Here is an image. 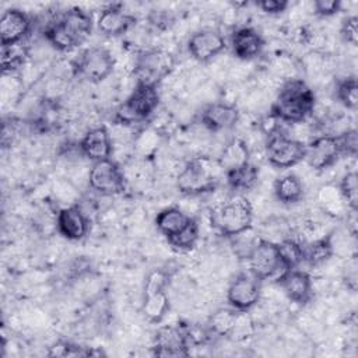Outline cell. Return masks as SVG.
Instances as JSON below:
<instances>
[{
	"instance_id": "obj_1",
	"label": "cell",
	"mask_w": 358,
	"mask_h": 358,
	"mask_svg": "<svg viewBox=\"0 0 358 358\" xmlns=\"http://www.w3.org/2000/svg\"><path fill=\"white\" fill-rule=\"evenodd\" d=\"M91 32V14L81 7H71L46 24L43 36L55 49L69 52L84 43Z\"/></svg>"
},
{
	"instance_id": "obj_2",
	"label": "cell",
	"mask_w": 358,
	"mask_h": 358,
	"mask_svg": "<svg viewBox=\"0 0 358 358\" xmlns=\"http://www.w3.org/2000/svg\"><path fill=\"white\" fill-rule=\"evenodd\" d=\"M315 102V94L303 80H288L271 105V116L285 123H301L312 115Z\"/></svg>"
},
{
	"instance_id": "obj_3",
	"label": "cell",
	"mask_w": 358,
	"mask_h": 358,
	"mask_svg": "<svg viewBox=\"0 0 358 358\" xmlns=\"http://www.w3.org/2000/svg\"><path fill=\"white\" fill-rule=\"evenodd\" d=\"M224 169L218 159L208 157H196L186 162L176 178V187L182 194L199 196L213 192L218 185Z\"/></svg>"
},
{
	"instance_id": "obj_4",
	"label": "cell",
	"mask_w": 358,
	"mask_h": 358,
	"mask_svg": "<svg viewBox=\"0 0 358 358\" xmlns=\"http://www.w3.org/2000/svg\"><path fill=\"white\" fill-rule=\"evenodd\" d=\"M210 221L218 234L234 238L250 229L253 221L252 204L245 196L235 194L211 210Z\"/></svg>"
},
{
	"instance_id": "obj_5",
	"label": "cell",
	"mask_w": 358,
	"mask_h": 358,
	"mask_svg": "<svg viewBox=\"0 0 358 358\" xmlns=\"http://www.w3.org/2000/svg\"><path fill=\"white\" fill-rule=\"evenodd\" d=\"M249 260L250 273L259 280L278 281L288 268L281 260L278 243L266 239H257L250 253L246 257Z\"/></svg>"
},
{
	"instance_id": "obj_6",
	"label": "cell",
	"mask_w": 358,
	"mask_h": 358,
	"mask_svg": "<svg viewBox=\"0 0 358 358\" xmlns=\"http://www.w3.org/2000/svg\"><path fill=\"white\" fill-rule=\"evenodd\" d=\"M173 56L164 49L141 52L134 63L136 84L157 87L173 69Z\"/></svg>"
},
{
	"instance_id": "obj_7",
	"label": "cell",
	"mask_w": 358,
	"mask_h": 358,
	"mask_svg": "<svg viewBox=\"0 0 358 358\" xmlns=\"http://www.w3.org/2000/svg\"><path fill=\"white\" fill-rule=\"evenodd\" d=\"M159 103L157 87L136 84L131 94L116 110V119L120 123H134L152 115Z\"/></svg>"
},
{
	"instance_id": "obj_8",
	"label": "cell",
	"mask_w": 358,
	"mask_h": 358,
	"mask_svg": "<svg viewBox=\"0 0 358 358\" xmlns=\"http://www.w3.org/2000/svg\"><path fill=\"white\" fill-rule=\"evenodd\" d=\"M74 73L90 83H101L109 77L115 69L112 53L101 46H92L80 53L74 62Z\"/></svg>"
},
{
	"instance_id": "obj_9",
	"label": "cell",
	"mask_w": 358,
	"mask_h": 358,
	"mask_svg": "<svg viewBox=\"0 0 358 358\" xmlns=\"http://www.w3.org/2000/svg\"><path fill=\"white\" fill-rule=\"evenodd\" d=\"M305 144L291 138L282 131H273L266 141V158L275 168H291L303 161Z\"/></svg>"
},
{
	"instance_id": "obj_10",
	"label": "cell",
	"mask_w": 358,
	"mask_h": 358,
	"mask_svg": "<svg viewBox=\"0 0 358 358\" xmlns=\"http://www.w3.org/2000/svg\"><path fill=\"white\" fill-rule=\"evenodd\" d=\"M166 281V273L159 268L151 271L145 278L143 313L150 322L159 323L169 309V299L165 292Z\"/></svg>"
},
{
	"instance_id": "obj_11",
	"label": "cell",
	"mask_w": 358,
	"mask_h": 358,
	"mask_svg": "<svg viewBox=\"0 0 358 358\" xmlns=\"http://www.w3.org/2000/svg\"><path fill=\"white\" fill-rule=\"evenodd\" d=\"M88 185L92 190L103 196H115L126 190L124 175L110 158L94 162L88 175Z\"/></svg>"
},
{
	"instance_id": "obj_12",
	"label": "cell",
	"mask_w": 358,
	"mask_h": 358,
	"mask_svg": "<svg viewBox=\"0 0 358 358\" xmlns=\"http://www.w3.org/2000/svg\"><path fill=\"white\" fill-rule=\"evenodd\" d=\"M189 347L183 326H162L152 338V354L157 357H186Z\"/></svg>"
},
{
	"instance_id": "obj_13",
	"label": "cell",
	"mask_w": 358,
	"mask_h": 358,
	"mask_svg": "<svg viewBox=\"0 0 358 358\" xmlns=\"http://www.w3.org/2000/svg\"><path fill=\"white\" fill-rule=\"evenodd\" d=\"M343 155L337 136H319L309 144H305L303 159L316 171L331 166Z\"/></svg>"
},
{
	"instance_id": "obj_14",
	"label": "cell",
	"mask_w": 358,
	"mask_h": 358,
	"mask_svg": "<svg viewBox=\"0 0 358 358\" xmlns=\"http://www.w3.org/2000/svg\"><path fill=\"white\" fill-rule=\"evenodd\" d=\"M260 298V281L250 273L236 275L227 291L228 303L236 309L246 312L257 303Z\"/></svg>"
},
{
	"instance_id": "obj_15",
	"label": "cell",
	"mask_w": 358,
	"mask_h": 358,
	"mask_svg": "<svg viewBox=\"0 0 358 358\" xmlns=\"http://www.w3.org/2000/svg\"><path fill=\"white\" fill-rule=\"evenodd\" d=\"M227 48L224 36L213 29H201L194 32L187 41V50L197 62H208L224 52Z\"/></svg>"
},
{
	"instance_id": "obj_16",
	"label": "cell",
	"mask_w": 358,
	"mask_h": 358,
	"mask_svg": "<svg viewBox=\"0 0 358 358\" xmlns=\"http://www.w3.org/2000/svg\"><path fill=\"white\" fill-rule=\"evenodd\" d=\"M31 29L29 17L18 8H8L3 13L0 20V43L3 46H13L22 41Z\"/></svg>"
},
{
	"instance_id": "obj_17",
	"label": "cell",
	"mask_w": 358,
	"mask_h": 358,
	"mask_svg": "<svg viewBox=\"0 0 358 358\" xmlns=\"http://www.w3.org/2000/svg\"><path fill=\"white\" fill-rule=\"evenodd\" d=\"M200 120L210 131H222L232 129L239 120V110L235 105L214 102L207 105L200 115Z\"/></svg>"
},
{
	"instance_id": "obj_18",
	"label": "cell",
	"mask_w": 358,
	"mask_h": 358,
	"mask_svg": "<svg viewBox=\"0 0 358 358\" xmlns=\"http://www.w3.org/2000/svg\"><path fill=\"white\" fill-rule=\"evenodd\" d=\"M136 24V18L120 4H109L98 15V29L106 36H120Z\"/></svg>"
},
{
	"instance_id": "obj_19",
	"label": "cell",
	"mask_w": 358,
	"mask_h": 358,
	"mask_svg": "<svg viewBox=\"0 0 358 358\" xmlns=\"http://www.w3.org/2000/svg\"><path fill=\"white\" fill-rule=\"evenodd\" d=\"M277 282L287 298L298 305H305L312 298V280L306 271L291 268Z\"/></svg>"
},
{
	"instance_id": "obj_20",
	"label": "cell",
	"mask_w": 358,
	"mask_h": 358,
	"mask_svg": "<svg viewBox=\"0 0 358 358\" xmlns=\"http://www.w3.org/2000/svg\"><path fill=\"white\" fill-rule=\"evenodd\" d=\"M56 227L62 236L69 241H80L88 232V220L77 206L62 208L57 213Z\"/></svg>"
},
{
	"instance_id": "obj_21",
	"label": "cell",
	"mask_w": 358,
	"mask_h": 358,
	"mask_svg": "<svg viewBox=\"0 0 358 358\" xmlns=\"http://www.w3.org/2000/svg\"><path fill=\"white\" fill-rule=\"evenodd\" d=\"M81 152L91 161L109 159L112 152V143L105 126H98L88 130L80 141Z\"/></svg>"
},
{
	"instance_id": "obj_22",
	"label": "cell",
	"mask_w": 358,
	"mask_h": 358,
	"mask_svg": "<svg viewBox=\"0 0 358 358\" xmlns=\"http://www.w3.org/2000/svg\"><path fill=\"white\" fill-rule=\"evenodd\" d=\"M231 45L232 52L238 59L250 60L262 53L264 48V39L255 28L242 27L234 32Z\"/></svg>"
},
{
	"instance_id": "obj_23",
	"label": "cell",
	"mask_w": 358,
	"mask_h": 358,
	"mask_svg": "<svg viewBox=\"0 0 358 358\" xmlns=\"http://www.w3.org/2000/svg\"><path fill=\"white\" fill-rule=\"evenodd\" d=\"M224 176L228 187L241 194L255 187L259 179V168H256V165L250 162H246L241 166L227 171Z\"/></svg>"
},
{
	"instance_id": "obj_24",
	"label": "cell",
	"mask_w": 358,
	"mask_h": 358,
	"mask_svg": "<svg viewBox=\"0 0 358 358\" xmlns=\"http://www.w3.org/2000/svg\"><path fill=\"white\" fill-rule=\"evenodd\" d=\"M192 217L183 213L178 207H168L161 210L155 217L157 229L165 236V239L173 236L179 231H182Z\"/></svg>"
},
{
	"instance_id": "obj_25",
	"label": "cell",
	"mask_w": 358,
	"mask_h": 358,
	"mask_svg": "<svg viewBox=\"0 0 358 358\" xmlns=\"http://www.w3.org/2000/svg\"><path fill=\"white\" fill-rule=\"evenodd\" d=\"M334 253L331 235H326L313 242L302 245V262L309 266H320Z\"/></svg>"
},
{
	"instance_id": "obj_26",
	"label": "cell",
	"mask_w": 358,
	"mask_h": 358,
	"mask_svg": "<svg viewBox=\"0 0 358 358\" xmlns=\"http://www.w3.org/2000/svg\"><path fill=\"white\" fill-rule=\"evenodd\" d=\"M303 185L294 173H287L274 182V194L284 204L298 203L303 197Z\"/></svg>"
},
{
	"instance_id": "obj_27",
	"label": "cell",
	"mask_w": 358,
	"mask_h": 358,
	"mask_svg": "<svg viewBox=\"0 0 358 358\" xmlns=\"http://www.w3.org/2000/svg\"><path fill=\"white\" fill-rule=\"evenodd\" d=\"M246 162H249V151H248L246 144L239 138L231 140L224 147V150L218 158V164L224 169V173L227 171L241 166Z\"/></svg>"
},
{
	"instance_id": "obj_28",
	"label": "cell",
	"mask_w": 358,
	"mask_h": 358,
	"mask_svg": "<svg viewBox=\"0 0 358 358\" xmlns=\"http://www.w3.org/2000/svg\"><path fill=\"white\" fill-rule=\"evenodd\" d=\"M166 241L176 250L187 252V250L193 249L199 241V225H197L196 220L190 218V221L182 231H179L173 236L168 238Z\"/></svg>"
},
{
	"instance_id": "obj_29",
	"label": "cell",
	"mask_w": 358,
	"mask_h": 358,
	"mask_svg": "<svg viewBox=\"0 0 358 358\" xmlns=\"http://www.w3.org/2000/svg\"><path fill=\"white\" fill-rule=\"evenodd\" d=\"M338 192L341 199L345 201V204L352 210L357 211L358 207V176L355 171L347 172L338 186Z\"/></svg>"
},
{
	"instance_id": "obj_30",
	"label": "cell",
	"mask_w": 358,
	"mask_h": 358,
	"mask_svg": "<svg viewBox=\"0 0 358 358\" xmlns=\"http://www.w3.org/2000/svg\"><path fill=\"white\" fill-rule=\"evenodd\" d=\"M337 99L351 110L357 109L358 105V84L355 77H347L337 84Z\"/></svg>"
},
{
	"instance_id": "obj_31",
	"label": "cell",
	"mask_w": 358,
	"mask_h": 358,
	"mask_svg": "<svg viewBox=\"0 0 358 358\" xmlns=\"http://www.w3.org/2000/svg\"><path fill=\"white\" fill-rule=\"evenodd\" d=\"M281 260L288 270L296 268L302 263V243L294 239H284L278 243Z\"/></svg>"
},
{
	"instance_id": "obj_32",
	"label": "cell",
	"mask_w": 358,
	"mask_h": 358,
	"mask_svg": "<svg viewBox=\"0 0 358 358\" xmlns=\"http://www.w3.org/2000/svg\"><path fill=\"white\" fill-rule=\"evenodd\" d=\"M25 49L21 48L18 43L13 46H3L1 48V67L3 71H13L18 69L25 60Z\"/></svg>"
},
{
	"instance_id": "obj_33",
	"label": "cell",
	"mask_w": 358,
	"mask_h": 358,
	"mask_svg": "<svg viewBox=\"0 0 358 358\" xmlns=\"http://www.w3.org/2000/svg\"><path fill=\"white\" fill-rule=\"evenodd\" d=\"M49 355L50 357H87V355H92V351L69 341H59L53 347H50Z\"/></svg>"
},
{
	"instance_id": "obj_34",
	"label": "cell",
	"mask_w": 358,
	"mask_h": 358,
	"mask_svg": "<svg viewBox=\"0 0 358 358\" xmlns=\"http://www.w3.org/2000/svg\"><path fill=\"white\" fill-rule=\"evenodd\" d=\"M340 35L347 43L352 46L358 43V17L357 15H350L343 21L340 28Z\"/></svg>"
},
{
	"instance_id": "obj_35",
	"label": "cell",
	"mask_w": 358,
	"mask_h": 358,
	"mask_svg": "<svg viewBox=\"0 0 358 358\" xmlns=\"http://www.w3.org/2000/svg\"><path fill=\"white\" fill-rule=\"evenodd\" d=\"M337 137H338V141H340V147H341L343 155L355 157L357 155V150H358L357 131L354 129H351V130H347V131L338 134Z\"/></svg>"
},
{
	"instance_id": "obj_36",
	"label": "cell",
	"mask_w": 358,
	"mask_h": 358,
	"mask_svg": "<svg viewBox=\"0 0 358 358\" xmlns=\"http://www.w3.org/2000/svg\"><path fill=\"white\" fill-rule=\"evenodd\" d=\"M315 13L322 17H330L340 11L341 1L340 0H316L313 3Z\"/></svg>"
},
{
	"instance_id": "obj_37",
	"label": "cell",
	"mask_w": 358,
	"mask_h": 358,
	"mask_svg": "<svg viewBox=\"0 0 358 358\" xmlns=\"http://www.w3.org/2000/svg\"><path fill=\"white\" fill-rule=\"evenodd\" d=\"M148 20L154 27L159 29H166L173 24V17L166 10H152L148 15Z\"/></svg>"
},
{
	"instance_id": "obj_38",
	"label": "cell",
	"mask_w": 358,
	"mask_h": 358,
	"mask_svg": "<svg viewBox=\"0 0 358 358\" xmlns=\"http://www.w3.org/2000/svg\"><path fill=\"white\" fill-rule=\"evenodd\" d=\"M263 13L267 14H280L285 11L289 6L287 0H260L255 3Z\"/></svg>"
}]
</instances>
